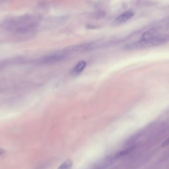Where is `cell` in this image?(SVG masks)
Listing matches in <instances>:
<instances>
[{"label":"cell","mask_w":169,"mask_h":169,"mask_svg":"<svg viewBox=\"0 0 169 169\" xmlns=\"http://www.w3.org/2000/svg\"><path fill=\"white\" fill-rule=\"evenodd\" d=\"M68 52L65 51L50 54L40 59L39 62L42 64H51L63 60L67 57Z\"/></svg>","instance_id":"1"},{"label":"cell","mask_w":169,"mask_h":169,"mask_svg":"<svg viewBox=\"0 0 169 169\" xmlns=\"http://www.w3.org/2000/svg\"><path fill=\"white\" fill-rule=\"evenodd\" d=\"M134 15H135V12H133V11H127L117 17V18H116V22L118 23L125 22L126 21L132 18Z\"/></svg>","instance_id":"2"},{"label":"cell","mask_w":169,"mask_h":169,"mask_svg":"<svg viewBox=\"0 0 169 169\" xmlns=\"http://www.w3.org/2000/svg\"><path fill=\"white\" fill-rule=\"evenodd\" d=\"M158 28H153L145 32L142 34L141 40H148L152 39L154 38L157 37L156 35L158 34Z\"/></svg>","instance_id":"3"},{"label":"cell","mask_w":169,"mask_h":169,"mask_svg":"<svg viewBox=\"0 0 169 169\" xmlns=\"http://www.w3.org/2000/svg\"><path fill=\"white\" fill-rule=\"evenodd\" d=\"M86 66V62L85 61H80L79 62L75 67H74L73 69L72 70V74L73 75H78L82 72L83 70L85 69Z\"/></svg>","instance_id":"4"},{"label":"cell","mask_w":169,"mask_h":169,"mask_svg":"<svg viewBox=\"0 0 169 169\" xmlns=\"http://www.w3.org/2000/svg\"><path fill=\"white\" fill-rule=\"evenodd\" d=\"M73 162L70 159H67L63 162L57 169H71L73 167Z\"/></svg>","instance_id":"5"},{"label":"cell","mask_w":169,"mask_h":169,"mask_svg":"<svg viewBox=\"0 0 169 169\" xmlns=\"http://www.w3.org/2000/svg\"><path fill=\"white\" fill-rule=\"evenodd\" d=\"M155 2H151L148 0H139L136 2V5L141 7H151L156 5Z\"/></svg>","instance_id":"6"},{"label":"cell","mask_w":169,"mask_h":169,"mask_svg":"<svg viewBox=\"0 0 169 169\" xmlns=\"http://www.w3.org/2000/svg\"><path fill=\"white\" fill-rule=\"evenodd\" d=\"M168 144H169V138L163 143L162 146V147H165L168 145Z\"/></svg>","instance_id":"7"},{"label":"cell","mask_w":169,"mask_h":169,"mask_svg":"<svg viewBox=\"0 0 169 169\" xmlns=\"http://www.w3.org/2000/svg\"><path fill=\"white\" fill-rule=\"evenodd\" d=\"M4 153H5V150L3 149V148H0V155H2L4 154Z\"/></svg>","instance_id":"8"}]
</instances>
